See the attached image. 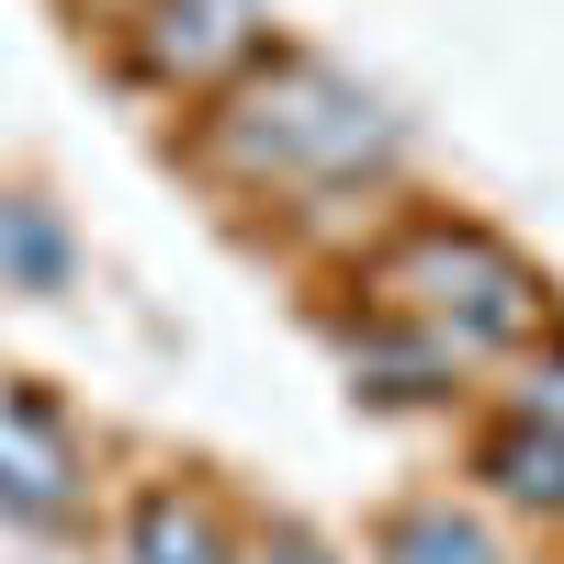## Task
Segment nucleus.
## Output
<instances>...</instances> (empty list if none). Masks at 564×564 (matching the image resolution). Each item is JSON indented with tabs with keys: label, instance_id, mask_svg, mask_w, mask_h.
Returning <instances> with one entry per match:
<instances>
[{
	"label": "nucleus",
	"instance_id": "obj_1",
	"mask_svg": "<svg viewBox=\"0 0 564 564\" xmlns=\"http://www.w3.org/2000/svg\"><path fill=\"white\" fill-rule=\"evenodd\" d=\"M181 159L215 204L282 226L316 260H350L372 226L406 204V124L372 79H350L316 45H260V57L181 113Z\"/></svg>",
	"mask_w": 564,
	"mask_h": 564
},
{
	"label": "nucleus",
	"instance_id": "obj_2",
	"mask_svg": "<svg viewBox=\"0 0 564 564\" xmlns=\"http://www.w3.org/2000/svg\"><path fill=\"white\" fill-rule=\"evenodd\" d=\"M339 294L372 305V316H406L417 339H441L475 384L564 327L553 271H542L520 238H497L486 215H452V204H395V215L339 260Z\"/></svg>",
	"mask_w": 564,
	"mask_h": 564
},
{
	"label": "nucleus",
	"instance_id": "obj_3",
	"mask_svg": "<svg viewBox=\"0 0 564 564\" xmlns=\"http://www.w3.org/2000/svg\"><path fill=\"white\" fill-rule=\"evenodd\" d=\"M102 45L124 90L193 113L271 45V0H102Z\"/></svg>",
	"mask_w": 564,
	"mask_h": 564
},
{
	"label": "nucleus",
	"instance_id": "obj_4",
	"mask_svg": "<svg viewBox=\"0 0 564 564\" xmlns=\"http://www.w3.org/2000/svg\"><path fill=\"white\" fill-rule=\"evenodd\" d=\"M327 339H339V372L361 406H463L475 372H463L441 339H417L406 316H372V305H327Z\"/></svg>",
	"mask_w": 564,
	"mask_h": 564
},
{
	"label": "nucleus",
	"instance_id": "obj_5",
	"mask_svg": "<svg viewBox=\"0 0 564 564\" xmlns=\"http://www.w3.org/2000/svg\"><path fill=\"white\" fill-rule=\"evenodd\" d=\"M463 475H475V497L497 508V520L564 542V441L553 430H531V417H508V406H475V430H463Z\"/></svg>",
	"mask_w": 564,
	"mask_h": 564
},
{
	"label": "nucleus",
	"instance_id": "obj_6",
	"mask_svg": "<svg viewBox=\"0 0 564 564\" xmlns=\"http://www.w3.org/2000/svg\"><path fill=\"white\" fill-rule=\"evenodd\" d=\"M361 564H520V542H508V520L475 486H417L372 520Z\"/></svg>",
	"mask_w": 564,
	"mask_h": 564
},
{
	"label": "nucleus",
	"instance_id": "obj_7",
	"mask_svg": "<svg viewBox=\"0 0 564 564\" xmlns=\"http://www.w3.org/2000/svg\"><path fill=\"white\" fill-rule=\"evenodd\" d=\"M124 564H238V508L204 475H159L124 497Z\"/></svg>",
	"mask_w": 564,
	"mask_h": 564
},
{
	"label": "nucleus",
	"instance_id": "obj_8",
	"mask_svg": "<svg viewBox=\"0 0 564 564\" xmlns=\"http://www.w3.org/2000/svg\"><path fill=\"white\" fill-rule=\"evenodd\" d=\"M0 508L34 520V531H57L68 508H79V463H68L57 430H45L34 395H0Z\"/></svg>",
	"mask_w": 564,
	"mask_h": 564
},
{
	"label": "nucleus",
	"instance_id": "obj_9",
	"mask_svg": "<svg viewBox=\"0 0 564 564\" xmlns=\"http://www.w3.org/2000/svg\"><path fill=\"white\" fill-rule=\"evenodd\" d=\"M79 282V238L45 193H0V294H68Z\"/></svg>",
	"mask_w": 564,
	"mask_h": 564
},
{
	"label": "nucleus",
	"instance_id": "obj_10",
	"mask_svg": "<svg viewBox=\"0 0 564 564\" xmlns=\"http://www.w3.org/2000/svg\"><path fill=\"white\" fill-rule=\"evenodd\" d=\"M486 406H508V417H531V430L564 441V327H553V339H531L520 361L486 372Z\"/></svg>",
	"mask_w": 564,
	"mask_h": 564
},
{
	"label": "nucleus",
	"instance_id": "obj_11",
	"mask_svg": "<svg viewBox=\"0 0 564 564\" xmlns=\"http://www.w3.org/2000/svg\"><path fill=\"white\" fill-rule=\"evenodd\" d=\"M238 564H361V553H339L305 520H238Z\"/></svg>",
	"mask_w": 564,
	"mask_h": 564
},
{
	"label": "nucleus",
	"instance_id": "obj_12",
	"mask_svg": "<svg viewBox=\"0 0 564 564\" xmlns=\"http://www.w3.org/2000/svg\"><path fill=\"white\" fill-rule=\"evenodd\" d=\"M79 12H102V0H79Z\"/></svg>",
	"mask_w": 564,
	"mask_h": 564
}]
</instances>
